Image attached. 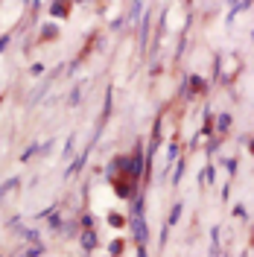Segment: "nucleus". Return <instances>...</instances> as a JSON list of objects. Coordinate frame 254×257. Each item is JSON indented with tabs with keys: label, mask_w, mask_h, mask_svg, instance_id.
Returning <instances> with one entry per match:
<instances>
[{
	"label": "nucleus",
	"mask_w": 254,
	"mask_h": 257,
	"mask_svg": "<svg viewBox=\"0 0 254 257\" xmlns=\"http://www.w3.org/2000/svg\"><path fill=\"white\" fill-rule=\"evenodd\" d=\"M216 126H219V132H225V128L231 126V117H228V114H222V117H219V123H216Z\"/></svg>",
	"instance_id": "nucleus-3"
},
{
	"label": "nucleus",
	"mask_w": 254,
	"mask_h": 257,
	"mask_svg": "<svg viewBox=\"0 0 254 257\" xmlns=\"http://www.w3.org/2000/svg\"><path fill=\"white\" fill-rule=\"evenodd\" d=\"M178 213H181V205H175V208H173V216H170V222H178Z\"/></svg>",
	"instance_id": "nucleus-5"
},
{
	"label": "nucleus",
	"mask_w": 254,
	"mask_h": 257,
	"mask_svg": "<svg viewBox=\"0 0 254 257\" xmlns=\"http://www.w3.org/2000/svg\"><path fill=\"white\" fill-rule=\"evenodd\" d=\"M82 245H85L88 251H91V248L96 245V237H94V231H88V234H82Z\"/></svg>",
	"instance_id": "nucleus-2"
},
{
	"label": "nucleus",
	"mask_w": 254,
	"mask_h": 257,
	"mask_svg": "<svg viewBox=\"0 0 254 257\" xmlns=\"http://www.w3.org/2000/svg\"><path fill=\"white\" fill-rule=\"evenodd\" d=\"M15 184H18V178H6V181L0 184V199H3L9 190H15Z\"/></svg>",
	"instance_id": "nucleus-1"
},
{
	"label": "nucleus",
	"mask_w": 254,
	"mask_h": 257,
	"mask_svg": "<svg viewBox=\"0 0 254 257\" xmlns=\"http://www.w3.org/2000/svg\"><path fill=\"white\" fill-rule=\"evenodd\" d=\"M53 15H59V18H64V15H67V9H64L62 3H56V6H53Z\"/></svg>",
	"instance_id": "nucleus-4"
}]
</instances>
